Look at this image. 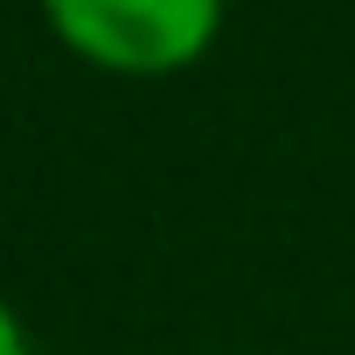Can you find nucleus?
<instances>
[{"instance_id": "f257e3e1", "label": "nucleus", "mask_w": 355, "mask_h": 355, "mask_svg": "<svg viewBox=\"0 0 355 355\" xmlns=\"http://www.w3.org/2000/svg\"><path fill=\"white\" fill-rule=\"evenodd\" d=\"M49 35L105 77H182L223 35V0H35Z\"/></svg>"}, {"instance_id": "f03ea898", "label": "nucleus", "mask_w": 355, "mask_h": 355, "mask_svg": "<svg viewBox=\"0 0 355 355\" xmlns=\"http://www.w3.org/2000/svg\"><path fill=\"white\" fill-rule=\"evenodd\" d=\"M0 355H42L35 334H28V320H21V306L8 293H0Z\"/></svg>"}]
</instances>
